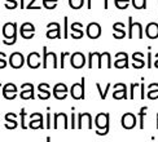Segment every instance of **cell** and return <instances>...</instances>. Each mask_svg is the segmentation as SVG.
<instances>
[{"mask_svg":"<svg viewBox=\"0 0 158 142\" xmlns=\"http://www.w3.org/2000/svg\"><path fill=\"white\" fill-rule=\"evenodd\" d=\"M121 123L124 129H132L136 125V116L132 112H126L122 116Z\"/></svg>","mask_w":158,"mask_h":142,"instance_id":"18","label":"cell"},{"mask_svg":"<svg viewBox=\"0 0 158 142\" xmlns=\"http://www.w3.org/2000/svg\"><path fill=\"white\" fill-rule=\"evenodd\" d=\"M71 37L73 39H82L84 32H83V25L81 22H74L71 25Z\"/></svg>","mask_w":158,"mask_h":142,"instance_id":"23","label":"cell"},{"mask_svg":"<svg viewBox=\"0 0 158 142\" xmlns=\"http://www.w3.org/2000/svg\"><path fill=\"white\" fill-rule=\"evenodd\" d=\"M149 92L147 94V97L149 100H158V83H152L149 84Z\"/></svg>","mask_w":158,"mask_h":142,"instance_id":"29","label":"cell"},{"mask_svg":"<svg viewBox=\"0 0 158 142\" xmlns=\"http://www.w3.org/2000/svg\"><path fill=\"white\" fill-rule=\"evenodd\" d=\"M45 36L48 39H61V26L57 22H51L47 25V32Z\"/></svg>","mask_w":158,"mask_h":142,"instance_id":"6","label":"cell"},{"mask_svg":"<svg viewBox=\"0 0 158 142\" xmlns=\"http://www.w3.org/2000/svg\"><path fill=\"white\" fill-rule=\"evenodd\" d=\"M147 110H148L147 106L140 108V112H139V128L140 129H144V118H145V115H147Z\"/></svg>","mask_w":158,"mask_h":142,"instance_id":"31","label":"cell"},{"mask_svg":"<svg viewBox=\"0 0 158 142\" xmlns=\"http://www.w3.org/2000/svg\"><path fill=\"white\" fill-rule=\"evenodd\" d=\"M137 87H140L139 83H132L130 85V89H131V92H130V100H135V89Z\"/></svg>","mask_w":158,"mask_h":142,"instance_id":"37","label":"cell"},{"mask_svg":"<svg viewBox=\"0 0 158 142\" xmlns=\"http://www.w3.org/2000/svg\"><path fill=\"white\" fill-rule=\"evenodd\" d=\"M70 63L74 69H82L85 65V57L82 52H75L70 56Z\"/></svg>","mask_w":158,"mask_h":142,"instance_id":"14","label":"cell"},{"mask_svg":"<svg viewBox=\"0 0 158 142\" xmlns=\"http://www.w3.org/2000/svg\"><path fill=\"white\" fill-rule=\"evenodd\" d=\"M6 66V61H5V53L0 52V69H5Z\"/></svg>","mask_w":158,"mask_h":142,"instance_id":"39","label":"cell"},{"mask_svg":"<svg viewBox=\"0 0 158 142\" xmlns=\"http://www.w3.org/2000/svg\"><path fill=\"white\" fill-rule=\"evenodd\" d=\"M38 90H39V93H38V98L39 100H48L49 97H51V92H49V84L48 83H42V84H39L38 85Z\"/></svg>","mask_w":158,"mask_h":142,"instance_id":"22","label":"cell"},{"mask_svg":"<svg viewBox=\"0 0 158 142\" xmlns=\"http://www.w3.org/2000/svg\"><path fill=\"white\" fill-rule=\"evenodd\" d=\"M47 142H51V138H49V137L47 138Z\"/></svg>","mask_w":158,"mask_h":142,"instance_id":"52","label":"cell"},{"mask_svg":"<svg viewBox=\"0 0 158 142\" xmlns=\"http://www.w3.org/2000/svg\"><path fill=\"white\" fill-rule=\"evenodd\" d=\"M100 54L98 52H91L88 54V69H94L95 63H97V67H98V62H100Z\"/></svg>","mask_w":158,"mask_h":142,"instance_id":"28","label":"cell"},{"mask_svg":"<svg viewBox=\"0 0 158 142\" xmlns=\"http://www.w3.org/2000/svg\"><path fill=\"white\" fill-rule=\"evenodd\" d=\"M68 56H70L69 52H62L61 53V60H60V67L61 69L65 67V57H68Z\"/></svg>","mask_w":158,"mask_h":142,"instance_id":"40","label":"cell"},{"mask_svg":"<svg viewBox=\"0 0 158 142\" xmlns=\"http://www.w3.org/2000/svg\"><path fill=\"white\" fill-rule=\"evenodd\" d=\"M3 97L5 100H15L17 97V87L13 83H6L3 85Z\"/></svg>","mask_w":158,"mask_h":142,"instance_id":"13","label":"cell"},{"mask_svg":"<svg viewBox=\"0 0 158 142\" xmlns=\"http://www.w3.org/2000/svg\"><path fill=\"white\" fill-rule=\"evenodd\" d=\"M113 98L114 100H126V98H128L126 84H123V83H117L115 84L114 92H113Z\"/></svg>","mask_w":158,"mask_h":142,"instance_id":"11","label":"cell"},{"mask_svg":"<svg viewBox=\"0 0 158 142\" xmlns=\"http://www.w3.org/2000/svg\"><path fill=\"white\" fill-rule=\"evenodd\" d=\"M110 87H111V84L108 83V84H106V88L102 90V88H101V85H100V83H96V88H97V90H98V93H100V98H101V100H105V98H106V96H108V92H109Z\"/></svg>","mask_w":158,"mask_h":142,"instance_id":"30","label":"cell"},{"mask_svg":"<svg viewBox=\"0 0 158 142\" xmlns=\"http://www.w3.org/2000/svg\"><path fill=\"white\" fill-rule=\"evenodd\" d=\"M58 0H43V5L45 6V9H53L57 5Z\"/></svg>","mask_w":158,"mask_h":142,"instance_id":"35","label":"cell"},{"mask_svg":"<svg viewBox=\"0 0 158 142\" xmlns=\"http://www.w3.org/2000/svg\"><path fill=\"white\" fill-rule=\"evenodd\" d=\"M0 88H3V84L2 83H0Z\"/></svg>","mask_w":158,"mask_h":142,"instance_id":"54","label":"cell"},{"mask_svg":"<svg viewBox=\"0 0 158 142\" xmlns=\"http://www.w3.org/2000/svg\"><path fill=\"white\" fill-rule=\"evenodd\" d=\"M22 92H19V97L22 100H34L35 94H34V85L31 83H25L21 85Z\"/></svg>","mask_w":158,"mask_h":142,"instance_id":"15","label":"cell"},{"mask_svg":"<svg viewBox=\"0 0 158 142\" xmlns=\"http://www.w3.org/2000/svg\"><path fill=\"white\" fill-rule=\"evenodd\" d=\"M136 31L137 37L143 39L144 34H143V26L139 22H134L132 21V17H128V39H132L134 37V32Z\"/></svg>","mask_w":158,"mask_h":142,"instance_id":"5","label":"cell"},{"mask_svg":"<svg viewBox=\"0 0 158 142\" xmlns=\"http://www.w3.org/2000/svg\"><path fill=\"white\" fill-rule=\"evenodd\" d=\"M156 60H158V53H157V54H156Z\"/></svg>","mask_w":158,"mask_h":142,"instance_id":"53","label":"cell"},{"mask_svg":"<svg viewBox=\"0 0 158 142\" xmlns=\"http://www.w3.org/2000/svg\"><path fill=\"white\" fill-rule=\"evenodd\" d=\"M145 35L149 39H157L158 37V23L150 22L145 29Z\"/></svg>","mask_w":158,"mask_h":142,"instance_id":"26","label":"cell"},{"mask_svg":"<svg viewBox=\"0 0 158 142\" xmlns=\"http://www.w3.org/2000/svg\"><path fill=\"white\" fill-rule=\"evenodd\" d=\"M132 5L135 9H144L147 8V0H132Z\"/></svg>","mask_w":158,"mask_h":142,"instance_id":"32","label":"cell"},{"mask_svg":"<svg viewBox=\"0 0 158 142\" xmlns=\"http://www.w3.org/2000/svg\"><path fill=\"white\" fill-rule=\"evenodd\" d=\"M78 129H92V116L89 112H81L78 114Z\"/></svg>","mask_w":158,"mask_h":142,"instance_id":"7","label":"cell"},{"mask_svg":"<svg viewBox=\"0 0 158 142\" xmlns=\"http://www.w3.org/2000/svg\"><path fill=\"white\" fill-rule=\"evenodd\" d=\"M117 61H114V67L117 69H128V54L124 53V52H118L115 54Z\"/></svg>","mask_w":158,"mask_h":142,"instance_id":"16","label":"cell"},{"mask_svg":"<svg viewBox=\"0 0 158 142\" xmlns=\"http://www.w3.org/2000/svg\"><path fill=\"white\" fill-rule=\"evenodd\" d=\"M8 62L12 69H21L25 63V57L22 56V53H19V52H15V53H12L9 56Z\"/></svg>","mask_w":158,"mask_h":142,"instance_id":"10","label":"cell"},{"mask_svg":"<svg viewBox=\"0 0 158 142\" xmlns=\"http://www.w3.org/2000/svg\"><path fill=\"white\" fill-rule=\"evenodd\" d=\"M69 32H68V17H64V37L68 39Z\"/></svg>","mask_w":158,"mask_h":142,"instance_id":"41","label":"cell"},{"mask_svg":"<svg viewBox=\"0 0 158 142\" xmlns=\"http://www.w3.org/2000/svg\"><path fill=\"white\" fill-rule=\"evenodd\" d=\"M4 119H5V124L4 127L6 129H9V131H12V129H16L18 127V123H17V115L15 112H6L4 115Z\"/></svg>","mask_w":158,"mask_h":142,"instance_id":"21","label":"cell"},{"mask_svg":"<svg viewBox=\"0 0 158 142\" xmlns=\"http://www.w3.org/2000/svg\"><path fill=\"white\" fill-rule=\"evenodd\" d=\"M104 62H105V66H106L108 69L111 67V60H110V53H109V52H104V53L100 54L98 69H102V67H104Z\"/></svg>","mask_w":158,"mask_h":142,"instance_id":"27","label":"cell"},{"mask_svg":"<svg viewBox=\"0 0 158 142\" xmlns=\"http://www.w3.org/2000/svg\"><path fill=\"white\" fill-rule=\"evenodd\" d=\"M43 69H57L60 65L57 63V56L55 52H48L47 47H43Z\"/></svg>","mask_w":158,"mask_h":142,"instance_id":"3","label":"cell"},{"mask_svg":"<svg viewBox=\"0 0 158 142\" xmlns=\"http://www.w3.org/2000/svg\"><path fill=\"white\" fill-rule=\"evenodd\" d=\"M87 8L91 9V0H87Z\"/></svg>","mask_w":158,"mask_h":142,"instance_id":"48","label":"cell"},{"mask_svg":"<svg viewBox=\"0 0 158 142\" xmlns=\"http://www.w3.org/2000/svg\"><path fill=\"white\" fill-rule=\"evenodd\" d=\"M156 116H157V124H156V128H157V129H158V114H157V115H156Z\"/></svg>","mask_w":158,"mask_h":142,"instance_id":"51","label":"cell"},{"mask_svg":"<svg viewBox=\"0 0 158 142\" xmlns=\"http://www.w3.org/2000/svg\"><path fill=\"white\" fill-rule=\"evenodd\" d=\"M84 84H85V79L82 77L81 83H75L73 84V87L70 88V94L74 100H84L85 94H84Z\"/></svg>","mask_w":158,"mask_h":142,"instance_id":"4","label":"cell"},{"mask_svg":"<svg viewBox=\"0 0 158 142\" xmlns=\"http://www.w3.org/2000/svg\"><path fill=\"white\" fill-rule=\"evenodd\" d=\"M68 93H69V89L64 83H57L53 87V97L56 100H60V101L65 100L68 97Z\"/></svg>","mask_w":158,"mask_h":142,"instance_id":"12","label":"cell"},{"mask_svg":"<svg viewBox=\"0 0 158 142\" xmlns=\"http://www.w3.org/2000/svg\"><path fill=\"white\" fill-rule=\"evenodd\" d=\"M21 9H25V0H21Z\"/></svg>","mask_w":158,"mask_h":142,"instance_id":"47","label":"cell"},{"mask_svg":"<svg viewBox=\"0 0 158 142\" xmlns=\"http://www.w3.org/2000/svg\"><path fill=\"white\" fill-rule=\"evenodd\" d=\"M132 67L134 69H143L145 66V61H144V54L141 52H135L132 54Z\"/></svg>","mask_w":158,"mask_h":142,"instance_id":"25","label":"cell"},{"mask_svg":"<svg viewBox=\"0 0 158 142\" xmlns=\"http://www.w3.org/2000/svg\"><path fill=\"white\" fill-rule=\"evenodd\" d=\"M109 118L110 115L106 112H100L95 118V125H96V134L105 136L109 133Z\"/></svg>","mask_w":158,"mask_h":142,"instance_id":"2","label":"cell"},{"mask_svg":"<svg viewBox=\"0 0 158 142\" xmlns=\"http://www.w3.org/2000/svg\"><path fill=\"white\" fill-rule=\"evenodd\" d=\"M34 3H35V0H30V3L26 6V9H36V8H34Z\"/></svg>","mask_w":158,"mask_h":142,"instance_id":"46","label":"cell"},{"mask_svg":"<svg viewBox=\"0 0 158 142\" xmlns=\"http://www.w3.org/2000/svg\"><path fill=\"white\" fill-rule=\"evenodd\" d=\"M17 0H5V8L6 9H16L17 8Z\"/></svg>","mask_w":158,"mask_h":142,"instance_id":"36","label":"cell"},{"mask_svg":"<svg viewBox=\"0 0 158 142\" xmlns=\"http://www.w3.org/2000/svg\"><path fill=\"white\" fill-rule=\"evenodd\" d=\"M26 62H27V66L30 69H39L43 65L40 54H39L38 52H32V53H30L27 56V60H26Z\"/></svg>","mask_w":158,"mask_h":142,"instance_id":"17","label":"cell"},{"mask_svg":"<svg viewBox=\"0 0 158 142\" xmlns=\"http://www.w3.org/2000/svg\"><path fill=\"white\" fill-rule=\"evenodd\" d=\"M147 66H148V69H150L153 66V63H152V53H148V62H147Z\"/></svg>","mask_w":158,"mask_h":142,"instance_id":"44","label":"cell"},{"mask_svg":"<svg viewBox=\"0 0 158 142\" xmlns=\"http://www.w3.org/2000/svg\"><path fill=\"white\" fill-rule=\"evenodd\" d=\"M19 116H21V128L22 129H27V125L25 124V118H26V112H25V108H21V112H19Z\"/></svg>","mask_w":158,"mask_h":142,"instance_id":"38","label":"cell"},{"mask_svg":"<svg viewBox=\"0 0 158 142\" xmlns=\"http://www.w3.org/2000/svg\"><path fill=\"white\" fill-rule=\"evenodd\" d=\"M104 8L108 9V0H105V4H104Z\"/></svg>","mask_w":158,"mask_h":142,"instance_id":"50","label":"cell"},{"mask_svg":"<svg viewBox=\"0 0 158 142\" xmlns=\"http://www.w3.org/2000/svg\"><path fill=\"white\" fill-rule=\"evenodd\" d=\"M45 128L47 129L52 128V125H51V114H47V124H45Z\"/></svg>","mask_w":158,"mask_h":142,"instance_id":"45","label":"cell"},{"mask_svg":"<svg viewBox=\"0 0 158 142\" xmlns=\"http://www.w3.org/2000/svg\"><path fill=\"white\" fill-rule=\"evenodd\" d=\"M101 35V26L96 22H91L87 26V36L89 39H97Z\"/></svg>","mask_w":158,"mask_h":142,"instance_id":"20","label":"cell"},{"mask_svg":"<svg viewBox=\"0 0 158 142\" xmlns=\"http://www.w3.org/2000/svg\"><path fill=\"white\" fill-rule=\"evenodd\" d=\"M19 34H21V36L25 39V40H30V39H32L35 35L34 25L30 23V22H25L21 26V29H19Z\"/></svg>","mask_w":158,"mask_h":142,"instance_id":"9","label":"cell"},{"mask_svg":"<svg viewBox=\"0 0 158 142\" xmlns=\"http://www.w3.org/2000/svg\"><path fill=\"white\" fill-rule=\"evenodd\" d=\"M53 128L58 129V128H64L68 129L69 124H68V116L65 112H57L53 115Z\"/></svg>","mask_w":158,"mask_h":142,"instance_id":"8","label":"cell"},{"mask_svg":"<svg viewBox=\"0 0 158 142\" xmlns=\"http://www.w3.org/2000/svg\"><path fill=\"white\" fill-rule=\"evenodd\" d=\"M29 128L30 129H43V115L40 112H35L31 114V120L29 123Z\"/></svg>","mask_w":158,"mask_h":142,"instance_id":"19","label":"cell"},{"mask_svg":"<svg viewBox=\"0 0 158 142\" xmlns=\"http://www.w3.org/2000/svg\"><path fill=\"white\" fill-rule=\"evenodd\" d=\"M140 89H141V92H140V98L144 100V98H145V85H144V83L140 84Z\"/></svg>","mask_w":158,"mask_h":142,"instance_id":"42","label":"cell"},{"mask_svg":"<svg viewBox=\"0 0 158 142\" xmlns=\"http://www.w3.org/2000/svg\"><path fill=\"white\" fill-rule=\"evenodd\" d=\"M70 128L71 129H75L77 128V124H75V112L71 114V124H70Z\"/></svg>","mask_w":158,"mask_h":142,"instance_id":"43","label":"cell"},{"mask_svg":"<svg viewBox=\"0 0 158 142\" xmlns=\"http://www.w3.org/2000/svg\"><path fill=\"white\" fill-rule=\"evenodd\" d=\"M84 4V0H69V5L73 9H81Z\"/></svg>","mask_w":158,"mask_h":142,"instance_id":"33","label":"cell"},{"mask_svg":"<svg viewBox=\"0 0 158 142\" xmlns=\"http://www.w3.org/2000/svg\"><path fill=\"white\" fill-rule=\"evenodd\" d=\"M153 66L158 69V60H156V61H154V63H153Z\"/></svg>","mask_w":158,"mask_h":142,"instance_id":"49","label":"cell"},{"mask_svg":"<svg viewBox=\"0 0 158 142\" xmlns=\"http://www.w3.org/2000/svg\"><path fill=\"white\" fill-rule=\"evenodd\" d=\"M130 0H114V4L118 9H126L128 6Z\"/></svg>","mask_w":158,"mask_h":142,"instance_id":"34","label":"cell"},{"mask_svg":"<svg viewBox=\"0 0 158 142\" xmlns=\"http://www.w3.org/2000/svg\"><path fill=\"white\" fill-rule=\"evenodd\" d=\"M3 36L5 40L3 43L5 45H13L17 41V23L15 22H6L3 26Z\"/></svg>","mask_w":158,"mask_h":142,"instance_id":"1","label":"cell"},{"mask_svg":"<svg viewBox=\"0 0 158 142\" xmlns=\"http://www.w3.org/2000/svg\"><path fill=\"white\" fill-rule=\"evenodd\" d=\"M113 30H114V32H113V36H114V39H123L124 36H126V31H124V23H122V22H115L114 25H113Z\"/></svg>","mask_w":158,"mask_h":142,"instance_id":"24","label":"cell"}]
</instances>
